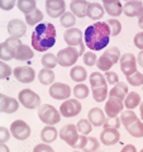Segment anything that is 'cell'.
<instances>
[{
    "label": "cell",
    "instance_id": "obj_38",
    "mask_svg": "<svg viewBox=\"0 0 143 152\" xmlns=\"http://www.w3.org/2000/svg\"><path fill=\"white\" fill-rule=\"evenodd\" d=\"M113 61L109 58V57H107L103 53V56H100L99 58H98V61H96V66H98V69L100 70V71H110V69L113 67Z\"/></svg>",
    "mask_w": 143,
    "mask_h": 152
},
{
    "label": "cell",
    "instance_id": "obj_43",
    "mask_svg": "<svg viewBox=\"0 0 143 152\" xmlns=\"http://www.w3.org/2000/svg\"><path fill=\"white\" fill-rule=\"evenodd\" d=\"M104 55H105L107 57H109L113 64H117L119 60H120V51H119L118 47H109V48L105 50V52H104Z\"/></svg>",
    "mask_w": 143,
    "mask_h": 152
},
{
    "label": "cell",
    "instance_id": "obj_44",
    "mask_svg": "<svg viewBox=\"0 0 143 152\" xmlns=\"http://www.w3.org/2000/svg\"><path fill=\"white\" fill-rule=\"evenodd\" d=\"M127 81L133 86H141V85H143V74L137 71L133 75L127 76Z\"/></svg>",
    "mask_w": 143,
    "mask_h": 152
},
{
    "label": "cell",
    "instance_id": "obj_14",
    "mask_svg": "<svg viewBox=\"0 0 143 152\" xmlns=\"http://www.w3.org/2000/svg\"><path fill=\"white\" fill-rule=\"evenodd\" d=\"M63 39L70 47H79L82 45V32L79 28H69L63 33Z\"/></svg>",
    "mask_w": 143,
    "mask_h": 152
},
{
    "label": "cell",
    "instance_id": "obj_33",
    "mask_svg": "<svg viewBox=\"0 0 143 152\" xmlns=\"http://www.w3.org/2000/svg\"><path fill=\"white\" fill-rule=\"evenodd\" d=\"M104 9H105V12L109 15H112L113 18L119 17L123 13V7L119 0H117V1H114L112 4H108V5H104Z\"/></svg>",
    "mask_w": 143,
    "mask_h": 152
},
{
    "label": "cell",
    "instance_id": "obj_19",
    "mask_svg": "<svg viewBox=\"0 0 143 152\" xmlns=\"http://www.w3.org/2000/svg\"><path fill=\"white\" fill-rule=\"evenodd\" d=\"M123 108H124V105H123L122 100L109 96L108 102L105 103V114L108 117H118V114L123 112Z\"/></svg>",
    "mask_w": 143,
    "mask_h": 152
},
{
    "label": "cell",
    "instance_id": "obj_37",
    "mask_svg": "<svg viewBox=\"0 0 143 152\" xmlns=\"http://www.w3.org/2000/svg\"><path fill=\"white\" fill-rule=\"evenodd\" d=\"M72 91H74L75 98L79 99V100H81V99H86V98L89 96L90 90H89V88H88L84 83H79V84L74 88Z\"/></svg>",
    "mask_w": 143,
    "mask_h": 152
},
{
    "label": "cell",
    "instance_id": "obj_27",
    "mask_svg": "<svg viewBox=\"0 0 143 152\" xmlns=\"http://www.w3.org/2000/svg\"><path fill=\"white\" fill-rule=\"evenodd\" d=\"M141 96L139 94L136 93V91H131L127 94V96L124 99V107L127 109H131V110H133V109H136L137 107H139L141 104Z\"/></svg>",
    "mask_w": 143,
    "mask_h": 152
},
{
    "label": "cell",
    "instance_id": "obj_18",
    "mask_svg": "<svg viewBox=\"0 0 143 152\" xmlns=\"http://www.w3.org/2000/svg\"><path fill=\"white\" fill-rule=\"evenodd\" d=\"M123 14L127 17H138L143 15V3L139 0H129L123 5Z\"/></svg>",
    "mask_w": 143,
    "mask_h": 152
},
{
    "label": "cell",
    "instance_id": "obj_61",
    "mask_svg": "<svg viewBox=\"0 0 143 152\" xmlns=\"http://www.w3.org/2000/svg\"><path fill=\"white\" fill-rule=\"evenodd\" d=\"M139 152H143V148H142V150H141V151H139Z\"/></svg>",
    "mask_w": 143,
    "mask_h": 152
},
{
    "label": "cell",
    "instance_id": "obj_10",
    "mask_svg": "<svg viewBox=\"0 0 143 152\" xmlns=\"http://www.w3.org/2000/svg\"><path fill=\"white\" fill-rule=\"evenodd\" d=\"M120 70L125 76L137 72V57L133 53H124L120 56Z\"/></svg>",
    "mask_w": 143,
    "mask_h": 152
},
{
    "label": "cell",
    "instance_id": "obj_4",
    "mask_svg": "<svg viewBox=\"0 0 143 152\" xmlns=\"http://www.w3.org/2000/svg\"><path fill=\"white\" fill-rule=\"evenodd\" d=\"M57 56V62H58L60 66L62 67H71L74 66L79 60V50L77 47H66V48H62L58 51Z\"/></svg>",
    "mask_w": 143,
    "mask_h": 152
},
{
    "label": "cell",
    "instance_id": "obj_34",
    "mask_svg": "<svg viewBox=\"0 0 143 152\" xmlns=\"http://www.w3.org/2000/svg\"><path fill=\"white\" fill-rule=\"evenodd\" d=\"M108 86L104 85V86H98V88H93V98L95 102L98 103H103L105 99L108 98Z\"/></svg>",
    "mask_w": 143,
    "mask_h": 152
},
{
    "label": "cell",
    "instance_id": "obj_46",
    "mask_svg": "<svg viewBox=\"0 0 143 152\" xmlns=\"http://www.w3.org/2000/svg\"><path fill=\"white\" fill-rule=\"evenodd\" d=\"M12 75V69L8 64L0 60V80H5Z\"/></svg>",
    "mask_w": 143,
    "mask_h": 152
},
{
    "label": "cell",
    "instance_id": "obj_41",
    "mask_svg": "<svg viewBox=\"0 0 143 152\" xmlns=\"http://www.w3.org/2000/svg\"><path fill=\"white\" fill-rule=\"evenodd\" d=\"M14 58V53L10 47L7 45V42L0 43V60L1 61H10Z\"/></svg>",
    "mask_w": 143,
    "mask_h": 152
},
{
    "label": "cell",
    "instance_id": "obj_17",
    "mask_svg": "<svg viewBox=\"0 0 143 152\" xmlns=\"http://www.w3.org/2000/svg\"><path fill=\"white\" fill-rule=\"evenodd\" d=\"M27 32V24L20 19H12L8 23V33L13 38H22Z\"/></svg>",
    "mask_w": 143,
    "mask_h": 152
},
{
    "label": "cell",
    "instance_id": "obj_48",
    "mask_svg": "<svg viewBox=\"0 0 143 152\" xmlns=\"http://www.w3.org/2000/svg\"><path fill=\"white\" fill-rule=\"evenodd\" d=\"M18 0H0V9L1 10H12V9L17 5Z\"/></svg>",
    "mask_w": 143,
    "mask_h": 152
},
{
    "label": "cell",
    "instance_id": "obj_30",
    "mask_svg": "<svg viewBox=\"0 0 143 152\" xmlns=\"http://www.w3.org/2000/svg\"><path fill=\"white\" fill-rule=\"evenodd\" d=\"M43 20V14L39 9H34L32 13L26 14V23L27 26H38Z\"/></svg>",
    "mask_w": 143,
    "mask_h": 152
},
{
    "label": "cell",
    "instance_id": "obj_51",
    "mask_svg": "<svg viewBox=\"0 0 143 152\" xmlns=\"http://www.w3.org/2000/svg\"><path fill=\"white\" fill-rule=\"evenodd\" d=\"M10 131L5 127H0V143H7L10 140Z\"/></svg>",
    "mask_w": 143,
    "mask_h": 152
},
{
    "label": "cell",
    "instance_id": "obj_32",
    "mask_svg": "<svg viewBox=\"0 0 143 152\" xmlns=\"http://www.w3.org/2000/svg\"><path fill=\"white\" fill-rule=\"evenodd\" d=\"M127 131L132 137H134V138H142L143 137V122L138 119L129 127H127Z\"/></svg>",
    "mask_w": 143,
    "mask_h": 152
},
{
    "label": "cell",
    "instance_id": "obj_31",
    "mask_svg": "<svg viewBox=\"0 0 143 152\" xmlns=\"http://www.w3.org/2000/svg\"><path fill=\"white\" fill-rule=\"evenodd\" d=\"M137 121H138L137 114L133 110H131V109H127V110H123L120 113V122L123 123V126L125 128L129 127L131 124H133V123L137 122Z\"/></svg>",
    "mask_w": 143,
    "mask_h": 152
},
{
    "label": "cell",
    "instance_id": "obj_28",
    "mask_svg": "<svg viewBox=\"0 0 143 152\" xmlns=\"http://www.w3.org/2000/svg\"><path fill=\"white\" fill-rule=\"evenodd\" d=\"M55 77H56V75L53 72V70H51V69L43 67L39 71V74H38V80L43 85H52L55 81Z\"/></svg>",
    "mask_w": 143,
    "mask_h": 152
},
{
    "label": "cell",
    "instance_id": "obj_13",
    "mask_svg": "<svg viewBox=\"0 0 143 152\" xmlns=\"http://www.w3.org/2000/svg\"><path fill=\"white\" fill-rule=\"evenodd\" d=\"M120 140V133L117 128H104L100 133V142L105 146H113Z\"/></svg>",
    "mask_w": 143,
    "mask_h": 152
},
{
    "label": "cell",
    "instance_id": "obj_53",
    "mask_svg": "<svg viewBox=\"0 0 143 152\" xmlns=\"http://www.w3.org/2000/svg\"><path fill=\"white\" fill-rule=\"evenodd\" d=\"M134 46L137 48H139L141 51L143 50V32L137 33L134 36Z\"/></svg>",
    "mask_w": 143,
    "mask_h": 152
},
{
    "label": "cell",
    "instance_id": "obj_16",
    "mask_svg": "<svg viewBox=\"0 0 143 152\" xmlns=\"http://www.w3.org/2000/svg\"><path fill=\"white\" fill-rule=\"evenodd\" d=\"M100 147V142L94 138V137H86V136H80V140L76 145V148L82 150V152H96Z\"/></svg>",
    "mask_w": 143,
    "mask_h": 152
},
{
    "label": "cell",
    "instance_id": "obj_40",
    "mask_svg": "<svg viewBox=\"0 0 143 152\" xmlns=\"http://www.w3.org/2000/svg\"><path fill=\"white\" fill-rule=\"evenodd\" d=\"M76 128H77L80 134L88 136L89 133L93 131V124L89 122V119H80L77 122V124H76Z\"/></svg>",
    "mask_w": 143,
    "mask_h": 152
},
{
    "label": "cell",
    "instance_id": "obj_11",
    "mask_svg": "<svg viewBox=\"0 0 143 152\" xmlns=\"http://www.w3.org/2000/svg\"><path fill=\"white\" fill-rule=\"evenodd\" d=\"M13 74L18 81L23 84H29L36 79V71L31 66H18L14 69Z\"/></svg>",
    "mask_w": 143,
    "mask_h": 152
},
{
    "label": "cell",
    "instance_id": "obj_8",
    "mask_svg": "<svg viewBox=\"0 0 143 152\" xmlns=\"http://www.w3.org/2000/svg\"><path fill=\"white\" fill-rule=\"evenodd\" d=\"M31 127L27 124L24 121H14L10 126V133L12 136L18 141H26L31 136Z\"/></svg>",
    "mask_w": 143,
    "mask_h": 152
},
{
    "label": "cell",
    "instance_id": "obj_58",
    "mask_svg": "<svg viewBox=\"0 0 143 152\" xmlns=\"http://www.w3.org/2000/svg\"><path fill=\"white\" fill-rule=\"evenodd\" d=\"M101 1L104 3V5H108V4H112L114 1H117V0H101Z\"/></svg>",
    "mask_w": 143,
    "mask_h": 152
},
{
    "label": "cell",
    "instance_id": "obj_6",
    "mask_svg": "<svg viewBox=\"0 0 143 152\" xmlns=\"http://www.w3.org/2000/svg\"><path fill=\"white\" fill-rule=\"evenodd\" d=\"M80 133L77 131V128H76V126L74 124H67L61 128L60 131V138L65 141L66 143H67L69 146L74 147V148H76V145H77V142L80 140Z\"/></svg>",
    "mask_w": 143,
    "mask_h": 152
},
{
    "label": "cell",
    "instance_id": "obj_42",
    "mask_svg": "<svg viewBox=\"0 0 143 152\" xmlns=\"http://www.w3.org/2000/svg\"><path fill=\"white\" fill-rule=\"evenodd\" d=\"M107 23H108L109 28H110V36L117 37V36L119 34V33L122 32V23L119 22L118 19L112 18V19H109V20H108Z\"/></svg>",
    "mask_w": 143,
    "mask_h": 152
},
{
    "label": "cell",
    "instance_id": "obj_55",
    "mask_svg": "<svg viewBox=\"0 0 143 152\" xmlns=\"http://www.w3.org/2000/svg\"><path fill=\"white\" fill-rule=\"evenodd\" d=\"M137 64L143 67V50L137 55Z\"/></svg>",
    "mask_w": 143,
    "mask_h": 152
},
{
    "label": "cell",
    "instance_id": "obj_50",
    "mask_svg": "<svg viewBox=\"0 0 143 152\" xmlns=\"http://www.w3.org/2000/svg\"><path fill=\"white\" fill-rule=\"evenodd\" d=\"M104 76H105L107 83L110 85H115L117 83H119V77H118L117 72H114V71H107Z\"/></svg>",
    "mask_w": 143,
    "mask_h": 152
},
{
    "label": "cell",
    "instance_id": "obj_29",
    "mask_svg": "<svg viewBox=\"0 0 143 152\" xmlns=\"http://www.w3.org/2000/svg\"><path fill=\"white\" fill-rule=\"evenodd\" d=\"M17 7L22 13L29 14L37 9V0H18Z\"/></svg>",
    "mask_w": 143,
    "mask_h": 152
},
{
    "label": "cell",
    "instance_id": "obj_45",
    "mask_svg": "<svg viewBox=\"0 0 143 152\" xmlns=\"http://www.w3.org/2000/svg\"><path fill=\"white\" fill-rule=\"evenodd\" d=\"M120 118L119 117H107L105 123H104V128H118L120 127Z\"/></svg>",
    "mask_w": 143,
    "mask_h": 152
},
{
    "label": "cell",
    "instance_id": "obj_23",
    "mask_svg": "<svg viewBox=\"0 0 143 152\" xmlns=\"http://www.w3.org/2000/svg\"><path fill=\"white\" fill-rule=\"evenodd\" d=\"M34 53L29 46L27 45H20L17 48L15 53H14V60H18V61H28V60H32Z\"/></svg>",
    "mask_w": 143,
    "mask_h": 152
},
{
    "label": "cell",
    "instance_id": "obj_35",
    "mask_svg": "<svg viewBox=\"0 0 143 152\" xmlns=\"http://www.w3.org/2000/svg\"><path fill=\"white\" fill-rule=\"evenodd\" d=\"M60 23L61 26L65 28H72V26H75L76 23V17L72 12H65L60 17Z\"/></svg>",
    "mask_w": 143,
    "mask_h": 152
},
{
    "label": "cell",
    "instance_id": "obj_20",
    "mask_svg": "<svg viewBox=\"0 0 143 152\" xmlns=\"http://www.w3.org/2000/svg\"><path fill=\"white\" fill-rule=\"evenodd\" d=\"M89 5H90V3L86 1V0H72L70 4V9L75 14V17L84 18L88 15Z\"/></svg>",
    "mask_w": 143,
    "mask_h": 152
},
{
    "label": "cell",
    "instance_id": "obj_25",
    "mask_svg": "<svg viewBox=\"0 0 143 152\" xmlns=\"http://www.w3.org/2000/svg\"><path fill=\"white\" fill-rule=\"evenodd\" d=\"M57 134H58V132L53 126H46L41 131V138L45 143H52L57 138Z\"/></svg>",
    "mask_w": 143,
    "mask_h": 152
},
{
    "label": "cell",
    "instance_id": "obj_60",
    "mask_svg": "<svg viewBox=\"0 0 143 152\" xmlns=\"http://www.w3.org/2000/svg\"><path fill=\"white\" fill-rule=\"evenodd\" d=\"M74 152H81V151H74Z\"/></svg>",
    "mask_w": 143,
    "mask_h": 152
},
{
    "label": "cell",
    "instance_id": "obj_21",
    "mask_svg": "<svg viewBox=\"0 0 143 152\" xmlns=\"http://www.w3.org/2000/svg\"><path fill=\"white\" fill-rule=\"evenodd\" d=\"M88 119L93 124V127H101L105 123L107 117L100 108H93L88 113Z\"/></svg>",
    "mask_w": 143,
    "mask_h": 152
},
{
    "label": "cell",
    "instance_id": "obj_59",
    "mask_svg": "<svg viewBox=\"0 0 143 152\" xmlns=\"http://www.w3.org/2000/svg\"><path fill=\"white\" fill-rule=\"evenodd\" d=\"M139 110H141V118L143 121V102H141V104H139Z\"/></svg>",
    "mask_w": 143,
    "mask_h": 152
},
{
    "label": "cell",
    "instance_id": "obj_3",
    "mask_svg": "<svg viewBox=\"0 0 143 152\" xmlns=\"http://www.w3.org/2000/svg\"><path fill=\"white\" fill-rule=\"evenodd\" d=\"M38 117H39V121L43 122L46 126H55L61 121L60 110H57L51 104H42L38 108Z\"/></svg>",
    "mask_w": 143,
    "mask_h": 152
},
{
    "label": "cell",
    "instance_id": "obj_56",
    "mask_svg": "<svg viewBox=\"0 0 143 152\" xmlns=\"http://www.w3.org/2000/svg\"><path fill=\"white\" fill-rule=\"evenodd\" d=\"M0 152H10V150L5 143H0Z\"/></svg>",
    "mask_w": 143,
    "mask_h": 152
},
{
    "label": "cell",
    "instance_id": "obj_52",
    "mask_svg": "<svg viewBox=\"0 0 143 152\" xmlns=\"http://www.w3.org/2000/svg\"><path fill=\"white\" fill-rule=\"evenodd\" d=\"M33 152H55V150L50 146V143H39L34 147Z\"/></svg>",
    "mask_w": 143,
    "mask_h": 152
},
{
    "label": "cell",
    "instance_id": "obj_2",
    "mask_svg": "<svg viewBox=\"0 0 143 152\" xmlns=\"http://www.w3.org/2000/svg\"><path fill=\"white\" fill-rule=\"evenodd\" d=\"M32 47L38 52H46L56 43V28L52 23H39L32 33Z\"/></svg>",
    "mask_w": 143,
    "mask_h": 152
},
{
    "label": "cell",
    "instance_id": "obj_9",
    "mask_svg": "<svg viewBox=\"0 0 143 152\" xmlns=\"http://www.w3.org/2000/svg\"><path fill=\"white\" fill-rule=\"evenodd\" d=\"M50 96L56 99V100H67L71 95V88L67 84L62 83H53L50 86Z\"/></svg>",
    "mask_w": 143,
    "mask_h": 152
},
{
    "label": "cell",
    "instance_id": "obj_57",
    "mask_svg": "<svg viewBox=\"0 0 143 152\" xmlns=\"http://www.w3.org/2000/svg\"><path fill=\"white\" fill-rule=\"evenodd\" d=\"M138 27H139L141 29H143V15L138 18Z\"/></svg>",
    "mask_w": 143,
    "mask_h": 152
},
{
    "label": "cell",
    "instance_id": "obj_49",
    "mask_svg": "<svg viewBox=\"0 0 143 152\" xmlns=\"http://www.w3.org/2000/svg\"><path fill=\"white\" fill-rule=\"evenodd\" d=\"M5 42H7V45L10 47V50L13 51V53H15L17 48L22 45V42H20V39H19V38H13V37H9L8 39H5Z\"/></svg>",
    "mask_w": 143,
    "mask_h": 152
},
{
    "label": "cell",
    "instance_id": "obj_24",
    "mask_svg": "<svg viewBox=\"0 0 143 152\" xmlns=\"http://www.w3.org/2000/svg\"><path fill=\"white\" fill-rule=\"evenodd\" d=\"M104 13H105V9L103 8V5H100L99 3H90L89 10H88V17L90 19L99 22L103 18Z\"/></svg>",
    "mask_w": 143,
    "mask_h": 152
},
{
    "label": "cell",
    "instance_id": "obj_5",
    "mask_svg": "<svg viewBox=\"0 0 143 152\" xmlns=\"http://www.w3.org/2000/svg\"><path fill=\"white\" fill-rule=\"evenodd\" d=\"M18 100L27 109H36L41 107V98L31 89H23L18 94Z\"/></svg>",
    "mask_w": 143,
    "mask_h": 152
},
{
    "label": "cell",
    "instance_id": "obj_62",
    "mask_svg": "<svg viewBox=\"0 0 143 152\" xmlns=\"http://www.w3.org/2000/svg\"><path fill=\"white\" fill-rule=\"evenodd\" d=\"M124 1H129V0H124Z\"/></svg>",
    "mask_w": 143,
    "mask_h": 152
},
{
    "label": "cell",
    "instance_id": "obj_1",
    "mask_svg": "<svg viewBox=\"0 0 143 152\" xmlns=\"http://www.w3.org/2000/svg\"><path fill=\"white\" fill-rule=\"evenodd\" d=\"M110 37V28L108 23L96 22L85 29V46L89 47L91 51H101L109 45Z\"/></svg>",
    "mask_w": 143,
    "mask_h": 152
},
{
    "label": "cell",
    "instance_id": "obj_39",
    "mask_svg": "<svg viewBox=\"0 0 143 152\" xmlns=\"http://www.w3.org/2000/svg\"><path fill=\"white\" fill-rule=\"evenodd\" d=\"M90 85L93 88H98V86H104L107 85V80H105V76H103V74L100 72H93L90 75Z\"/></svg>",
    "mask_w": 143,
    "mask_h": 152
},
{
    "label": "cell",
    "instance_id": "obj_7",
    "mask_svg": "<svg viewBox=\"0 0 143 152\" xmlns=\"http://www.w3.org/2000/svg\"><path fill=\"white\" fill-rule=\"evenodd\" d=\"M81 109H82V107H81L79 99H67L60 107V113L65 118H72L79 115Z\"/></svg>",
    "mask_w": 143,
    "mask_h": 152
},
{
    "label": "cell",
    "instance_id": "obj_15",
    "mask_svg": "<svg viewBox=\"0 0 143 152\" xmlns=\"http://www.w3.org/2000/svg\"><path fill=\"white\" fill-rule=\"evenodd\" d=\"M19 100L10 96H7L0 93V113H7V114H12L15 113L19 108Z\"/></svg>",
    "mask_w": 143,
    "mask_h": 152
},
{
    "label": "cell",
    "instance_id": "obj_54",
    "mask_svg": "<svg viewBox=\"0 0 143 152\" xmlns=\"http://www.w3.org/2000/svg\"><path fill=\"white\" fill-rule=\"evenodd\" d=\"M120 152H137V148L134 145H125Z\"/></svg>",
    "mask_w": 143,
    "mask_h": 152
},
{
    "label": "cell",
    "instance_id": "obj_26",
    "mask_svg": "<svg viewBox=\"0 0 143 152\" xmlns=\"http://www.w3.org/2000/svg\"><path fill=\"white\" fill-rule=\"evenodd\" d=\"M70 77L76 83H84L88 77V72L82 66H72L70 71Z\"/></svg>",
    "mask_w": 143,
    "mask_h": 152
},
{
    "label": "cell",
    "instance_id": "obj_12",
    "mask_svg": "<svg viewBox=\"0 0 143 152\" xmlns=\"http://www.w3.org/2000/svg\"><path fill=\"white\" fill-rule=\"evenodd\" d=\"M66 10L65 0H46V12L51 18H58Z\"/></svg>",
    "mask_w": 143,
    "mask_h": 152
},
{
    "label": "cell",
    "instance_id": "obj_36",
    "mask_svg": "<svg viewBox=\"0 0 143 152\" xmlns=\"http://www.w3.org/2000/svg\"><path fill=\"white\" fill-rule=\"evenodd\" d=\"M41 64L45 69H51L53 70L56 66H57V56L53 53H46L45 56H42L41 58Z\"/></svg>",
    "mask_w": 143,
    "mask_h": 152
},
{
    "label": "cell",
    "instance_id": "obj_47",
    "mask_svg": "<svg viewBox=\"0 0 143 152\" xmlns=\"http://www.w3.org/2000/svg\"><path fill=\"white\" fill-rule=\"evenodd\" d=\"M96 61H98V57L94 53V51H89L84 55V64L86 66H91L93 67L94 65H96Z\"/></svg>",
    "mask_w": 143,
    "mask_h": 152
},
{
    "label": "cell",
    "instance_id": "obj_22",
    "mask_svg": "<svg viewBox=\"0 0 143 152\" xmlns=\"http://www.w3.org/2000/svg\"><path fill=\"white\" fill-rule=\"evenodd\" d=\"M127 94H128V86L124 83L119 81V83H117L115 85H114V86L112 88V90L109 91V96L117 98V99H119V100L123 102L125 99Z\"/></svg>",
    "mask_w": 143,
    "mask_h": 152
}]
</instances>
